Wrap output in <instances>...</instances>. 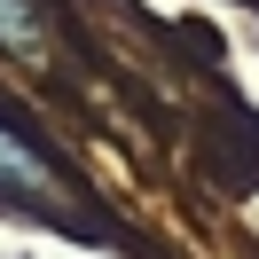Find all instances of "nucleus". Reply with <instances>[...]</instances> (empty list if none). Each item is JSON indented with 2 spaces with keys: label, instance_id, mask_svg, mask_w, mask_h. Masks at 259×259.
I'll return each instance as SVG.
<instances>
[{
  "label": "nucleus",
  "instance_id": "1",
  "mask_svg": "<svg viewBox=\"0 0 259 259\" xmlns=\"http://www.w3.org/2000/svg\"><path fill=\"white\" fill-rule=\"evenodd\" d=\"M55 189H63L55 165L39 157L8 118H0V204H55Z\"/></svg>",
  "mask_w": 259,
  "mask_h": 259
},
{
  "label": "nucleus",
  "instance_id": "2",
  "mask_svg": "<svg viewBox=\"0 0 259 259\" xmlns=\"http://www.w3.org/2000/svg\"><path fill=\"white\" fill-rule=\"evenodd\" d=\"M0 55H16V63L48 55V8L39 0H0Z\"/></svg>",
  "mask_w": 259,
  "mask_h": 259
}]
</instances>
